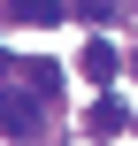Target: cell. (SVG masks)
<instances>
[{"label": "cell", "instance_id": "6da1fadb", "mask_svg": "<svg viewBox=\"0 0 138 146\" xmlns=\"http://www.w3.org/2000/svg\"><path fill=\"white\" fill-rule=\"evenodd\" d=\"M38 108H46L38 92H15V85H0V131H8V139H31V131H38Z\"/></svg>", "mask_w": 138, "mask_h": 146}, {"label": "cell", "instance_id": "7a4b0ae2", "mask_svg": "<svg viewBox=\"0 0 138 146\" xmlns=\"http://www.w3.org/2000/svg\"><path fill=\"white\" fill-rule=\"evenodd\" d=\"M115 69H123V54H115L108 38H85V77H92V85H108Z\"/></svg>", "mask_w": 138, "mask_h": 146}, {"label": "cell", "instance_id": "3957f363", "mask_svg": "<svg viewBox=\"0 0 138 146\" xmlns=\"http://www.w3.org/2000/svg\"><path fill=\"white\" fill-rule=\"evenodd\" d=\"M8 23H61V0H0Z\"/></svg>", "mask_w": 138, "mask_h": 146}, {"label": "cell", "instance_id": "277c9868", "mask_svg": "<svg viewBox=\"0 0 138 146\" xmlns=\"http://www.w3.org/2000/svg\"><path fill=\"white\" fill-rule=\"evenodd\" d=\"M115 131H131V108L123 100H92V139H115Z\"/></svg>", "mask_w": 138, "mask_h": 146}, {"label": "cell", "instance_id": "5b68a950", "mask_svg": "<svg viewBox=\"0 0 138 146\" xmlns=\"http://www.w3.org/2000/svg\"><path fill=\"white\" fill-rule=\"evenodd\" d=\"M23 77H31L38 100H61V62H23Z\"/></svg>", "mask_w": 138, "mask_h": 146}, {"label": "cell", "instance_id": "8992f818", "mask_svg": "<svg viewBox=\"0 0 138 146\" xmlns=\"http://www.w3.org/2000/svg\"><path fill=\"white\" fill-rule=\"evenodd\" d=\"M61 15H85V23H108L115 0H61Z\"/></svg>", "mask_w": 138, "mask_h": 146}, {"label": "cell", "instance_id": "52a82bcc", "mask_svg": "<svg viewBox=\"0 0 138 146\" xmlns=\"http://www.w3.org/2000/svg\"><path fill=\"white\" fill-rule=\"evenodd\" d=\"M131 69H138V54H131Z\"/></svg>", "mask_w": 138, "mask_h": 146}, {"label": "cell", "instance_id": "ba28073f", "mask_svg": "<svg viewBox=\"0 0 138 146\" xmlns=\"http://www.w3.org/2000/svg\"><path fill=\"white\" fill-rule=\"evenodd\" d=\"M131 123H138V115H131Z\"/></svg>", "mask_w": 138, "mask_h": 146}]
</instances>
